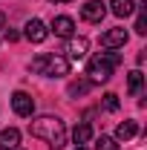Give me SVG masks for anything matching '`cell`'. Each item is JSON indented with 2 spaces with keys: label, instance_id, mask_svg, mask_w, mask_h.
<instances>
[{
  "label": "cell",
  "instance_id": "cell-4",
  "mask_svg": "<svg viewBox=\"0 0 147 150\" xmlns=\"http://www.w3.org/2000/svg\"><path fill=\"white\" fill-rule=\"evenodd\" d=\"M87 49H90V40H87V38H69V43H66V49H64V52H66V61H81V58H87Z\"/></svg>",
  "mask_w": 147,
  "mask_h": 150
},
{
  "label": "cell",
  "instance_id": "cell-7",
  "mask_svg": "<svg viewBox=\"0 0 147 150\" xmlns=\"http://www.w3.org/2000/svg\"><path fill=\"white\" fill-rule=\"evenodd\" d=\"M127 29H121V26H115V29H110V32H104V38H101V43L107 46V49H118V46H124L127 43Z\"/></svg>",
  "mask_w": 147,
  "mask_h": 150
},
{
  "label": "cell",
  "instance_id": "cell-16",
  "mask_svg": "<svg viewBox=\"0 0 147 150\" xmlns=\"http://www.w3.org/2000/svg\"><path fill=\"white\" fill-rule=\"evenodd\" d=\"M95 150H121V147H118V142H115V139H110V136H101V139L95 142Z\"/></svg>",
  "mask_w": 147,
  "mask_h": 150
},
{
  "label": "cell",
  "instance_id": "cell-9",
  "mask_svg": "<svg viewBox=\"0 0 147 150\" xmlns=\"http://www.w3.org/2000/svg\"><path fill=\"white\" fill-rule=\"evenodd\" d=\"M52 32H55L58 38H72L75 35V20L66 18V15H58V18L52 20Z\"/></svg>",
  "mask_w": 147,
  "mask_h": 150
},
{
  "label": "cell",
  "instance_id": "cell-2",
  "mask_svg": "<svg viewBox=\"0 0 147 150\" xmlns=\"http://www.w3.org/2000/svg\"><path fill=\"white\" fill-rule=\"evenodd\" d=\"M121 64V55L118 52H101V55L90 58V64H87V81L90 84H107L112 78V69Z\"/></svg>",
  "mask_w": 147,
  "mask_h": 150
},
{
  "label": "cell",
  "instance_id": "cell-21",
  "mask_svg": "<svg viewBox=\"0 0 147 150\" xmlns=\"http://www.w3.org/2000/svg\"><path fill=\"white\" fill-rule=\"evenodd\" d=\"M52 3H72V0H52Z\"/></svg>",
  "mask_w": 147,
  "mask_h": 150
},
{
  "label": "cell",
  "instance_id": "cell-10",
  "mask_svg": "<svg viewBox=\"0 0 147 150\" xmlns=\"http://www.w3.org/2000/svg\"><path fill=\"white\" fill-rule=\"evenodd\" d=\"M18 144H20V130H15V127L0 130V150H18Z\"/></svg>",
  "mask_w": 147,
  "mask_h": 150
},
{
  "label": "cell",
  "instance_id": "cell-8",
  "mask_svg": "<svg viewBox=\"0 0 147 150\" xmlns=\"http://www.w3.org/2000/svg\"><path fill=\"white\" fill-rule=\"evenodd\" d=\"M23 29H26L23 35L29 38L32 43H43V40H46V35H49V29L43 26V20H29V23H26Z\"/></svg>",
  "mask_w": 147,
  "mask_h": 150
},
{
  "label": "cell",
  "instance_id": "cell-12",
  "mask_svg": "<svg viewBox=\"0 0 147 150\" xmlns=\"http://www.w3.org/2000/svg\"><path fill=\"white\" fill-rule=\"evenodd\" d=\"M136 133H139V124H136V121H121V124L115 127V142H127Z\"/></svg>",
  "mask_w": 147,
  "mask_h": 150
},
{
  "label": "cell",
  "instance_id": "cell-14",
  "mask_svg": "<svg viewBox=\"0 0 147 150\" xmlns=\"http://www.w3.org/2000/svg\"><path fill=\"white\" fill-rule=\"evenodd\" d=\"M90 81H87V78H78V81H72V84H69V90H66V93L72 95V98H78V95H87L90 93Z\"/></svg>",
  "mask_w": 147,
  "mask_h": 150
},
{
  "label": "cell",
  "instance_id": "cell-11",
  "mask_svg": "<svg viewBox=\"0 0 147 150\" xmlns=\"http://www.w3.org/2000/svg\"><path fill=\"white\" fill-rule=\"evenodd\" d=\"M110 9H112L115 18H130L133 9H136V3L133 0H110Z\"/></svg>",
  "mask_w": 147,
  "mask_h": 150
},
{
  "label": "cell",
  "instance_id": "cell-1",
  "mask_svg": "<svg viewBox=\"0 0 147 150\" xmlns=\"http://www.w3.org/2000/svg\"><path fill=\"white\" fill-rule=\"evenodd\" d=\"M29 133L35 139H43L49 144V150H64V144H66V127H64V121L58 115H40V118H35L29 124Z\"/></svg>",
  "mask_w": 147,
  "mask_h": 150
},
{
  "label": "cell",
  "instance_id": "cell-5",
  "mask_svg": "<svg viewBox=\"0 0 147 150\" xmlns=\"http://www.w3.org/2000/svg\"><path fill=\"white\" fill-rule=\"evenodd\" d=\"M12 110L18 112V115H23V118H29L32 112H35V101H32V95H26V93H15L12 95Z\"/></svg>",
  "mask_w": 147,
  "mask_h": 150
},
{
  "label": "cell",
  "instance_id": "cell-13",
  "mask_svg": "<svg viewBox=\"0 0 147 150\" xmlns=\"http://www.w3.org/2000/svg\"><path fill=\"white\" fill-rule=\"evenodd\" d=\"M90 139H92V127L87 124V121H81V124H78V127L72 130V142L78 144V147H84Z\"/></svg>",
  "mask_w": 147,
  "mask_h": 150
},
{
  "label": "cell",
  "instance_id": "cell-6",
  "mask_svg": "<svg viewBox=\"0 0 147 150\" xmlns=\"http://www.w3.org/2000/svg\"><path fill=\"white\" fill-rule=\"evenodd\" d=\"M104 15H107V6H104L101 0H90V3L81 9V18L87 20V23H101Z\"/></svg>",
  "mask_w": 147,
  "mask_h": 150
},
{
  "label": "cell",
  "instance_id": "cell-19",
  "mask_svg": "<svg viewBox=\"0 0 147 150\" xmlns=\"http://www.w3.org/2000/svg\"><path fill=\"white\" fill-rule=\"evenodd\" d=\"M18 32H15V29H6V40H9V43H15V40H18Z\"/></svg>",
  "mask_w": 147,
  "mask_h": 150
},
{
  "label": "cell",
  "instance_id": "cell-20",
  "mask_svg": "<svg viewBox=\"0 0 147 150\" xmlns=\"http://www.w3.org/2000/svg\"><path fill=\"white\" fill-rule=\"evenodd\" d=\"M3 26H6V18H3V12H0V29H3Z\"/></svg>",
  "mask_w": 147,
  "mask_h": 150
},
{
  "label": "cell",
  "instance_id": "cell-17",
  "mask_svg": "<svg viewBox=\"0 0 147 150\" xmlns=\"http://www.w3.org/2000/svg\"><path fill=\"white\" fill-rule=\"evenodd\" d=\"M104 110H110V112L118 110V95H115V93H107V95H104Z\"/></svg>",
  "mask_w": 147,
  "mask_h": 150
},
{
  "label": "cell",
  "instance_id": "cell-3",
  "mask_svg": "<svg viewBox=\"0 0 147 150\" xmlns=\"http://www.w3.org/2000/svg\"><path fill=\"white\" fill-rule=\"evenodd\" d=\"M29 69L37 75H46V78H64V75H69V61L64 55H49V52H43V55H37L32 64H29Z\"/></svg>",
  "mask_w": 147,
  "mask_h": 150
},
{
  "label": "cell",
  "instance_id": "cell-22",
  "mask_svg": "<svg viewBox=\"0 0 147 150\" xmlns=\"http://www.w3.org/2000/svg\"><path fill=\"white\" fill-rule=\"evenodd\" d=\"M75 150H87V147H75Z\"/></svg>",
  "mask_w": 147,
  "mask_h": 150
},
{
  "label": "cell",
  "instance_id": "cell-18",
  "mask_svg": "<svg viewBox=\"0 0 147 150\" xmlns=\"http://www.w3.org/2000/svg\"><path fill=\"white\" fill-rule=\"evenodd\" d=\"M136 32L139 35H147V18H144V9L139 12V18H136Z\"/></svg>",
  "mask_w": 147,
  "mask_h": 150
},
{
  "label": "cell",
  "instance_id": "cell-15",
  "mask_svg": "<svg viewBox=\"0 0 147 150\" xmlns=\"http://www.w3.org/2000/svg\"><path fill=\"white\" fill-rule=\"evenodd\" d=\"M141 84H144V75L139 72V69H136V72H130V81H127V90L133 95H139L141 93Z\"/></svg>",
  "mask_w": 147,
  "mask_h": 150
}]
</instances>
